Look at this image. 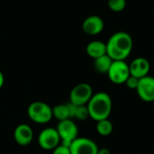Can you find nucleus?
<instances>
[{"label": "nucleus", "instance_id": "39448f33", "mask_svg": "<svg viewBox=\"0 0 154 154\" xmlns=\"http://www.w3.org/2000/svg\"><path fill=\"white\" fill-rule=\"evenodd\" d=\"M130 75L129 65L125 60H113V63L107 72L110 81L116 85L125 84Z\"/></svg>", "mask_w": 154, "mask_h": 154}, {"label": "nucleus", "instance_id": "6e6552de", "mask_svg": "<svg viewBox=\"0 0 154 154\" xmlns=\"http://www.w3.org/2000/svg\"><path fill=\"white\" fill-rule=\"evenodd\" d=\"M97 144L91 139L78 137L70 144V154H97Z\"/></svg>", "mask_w": 154, "mask_h": 154}, {"label": "nucleus", "instance_id": "412c9836", "mask_svg": "<svg viewBox=\"0 0 154 154\" xmlns=\"http://www.w3.org/2000/svg\"><path fill=\"white\" fill-rule=\"evenodd\" d=\"M97 154H112L110 150L107 148H102V149H98Z\"/></svg>", "mask_w": 154, "mask_h": 154}, {"label": "nucleus", "instance_id": "0eeeda50", "mask_svg": "<svg viewBox=\"0 0 154 154\" xmlns=\"http://www.w3.org/2000/svg\"><path fill=\"white\" fill-rule=\"evenodd\" d=\"M60 143V135L56 128H45L38 136V143L40 147L46 151L54 150Z\"/></svg>", "mask_w": 154, "mask_h": 154}, {"label": "nucleus", "instance_id": "4be33fe9", "mask_svg": "<svg viewBox=\"0 0 154 154\" xmlns=\"http://www.w3.org/2000/svg\"><path fill=\"white\" fill-rule=\"evenodd\" d=\"M4 82H5V78H4V75H3L2 71L0 70V88L3 87V85H4Z\"/></svg>", "mask_w": 154, "mask_h": 154}, {"label": "nucleus", "instance_id": "20e7f679", "mask_svg": "<svg viewBox=\"0 0 154 154\" xmlns=\"http://www.w3.org/2000/svg\"><path fill=\"white\" fill-rule=\"evenodd\" d=\"M56 130L60 135L61 144L67 147H69L71 143L79 137V128L72 119L60 121Z\"/></svg>", "mask_w": 154, "mask_h": 154}, {"label": "nucleus", "instance_id": "7ed1b4c3", "mask_svg": "<svg viewBox=\"0 0 154 154\" xmlns=\"http://www.w3.org/2000/svg\"><path fill=\"white\" fill-rule=\"evenodd\" d=\"M27 114L29 118L37 124H47L53 117L52 107L41 101H36L30 104L27 109Z\"/></svg>", "mask_w": 154, "mask_h": 154}, {"label": "nucleus", "instance_id": "f8f14e48", "mask_svg": "<svg viewBox=\"0 0 154 154\" xmlns=\"http://www.w3.org/2000/svg\"><path fill=\"white\" fill-rule=\"evenodd\" d=\"M14 141L21 146H26L30 144L33 139V132L31 126L26 124H21L17 125L14 132Z\"/></svg>", "mask_w": 154, "mask_h": 154}, {"label": "nucleus", "instance_id": "6ab92c4d", "mask_svg": "<svg viewBox=\"0 0 154 154\" xmlns=\"http://www.w3.org/2000/svg\"><path fill=\"white\" fill-rule=\"evenodd\" d=\"M139 80H140V79L135 78V77H134V76H131V75H130V77L126 79V81H125V84L126 85V87H127L129 89L136 90V88H137V87H138V85H139Z\"/></svg>", "mask_w": 154, "mask_h": 154}, {"label": "nucleus", "instance_id": "2eb2a0df", "mask_svg": "<svg viewBox=\"0 0 154 154\" xmlns=\"http://www.w3.org/2000/svg\"><path fill=\"white\" fill-rule=\"evenodd\" d=\"M52 116L57 120H59V122L67 119H71L68 103L57 105L54 107H52Z\"/></svg>", "mask_w": 154, "mask_h": 154}, {"label": "nucleus", "instance_id": "dca6fc26", "mask_svg": "<svg viewBox=\"0 0 154 154\" xmlns=\"http://www.w3.org/2000/svg\"><path fill=\"white\" fill-rule=\"evenodd\" d=\"M114 125L109 119H104L97 122V132L101 136H108L113 133Z\"/></svg>", "mask_w": 154, "mask_h": 154}, {"label": "nucleus", "instance_id": "aec40b11", "mask_svg": "<svg viewBox=\"0 0 154 154\" xmlns=\"http://www.w3.org/2000/svg\"><path fill=\"white\" fill-rule=\"evenodd\" d=\"M52 154H70L69 147H67L62 144H59L54 150H52Z\"/></svg>", "mask_w": 154, "mask_h": 154}, {"label": "nucleus", "instance_id": "9d476101", "mask_svg": "<svg viewBox=\"0 0 154 154\" xmlns=\"http://www.w3.org/2000/svg\"><path fill=\"white\" fill-rule=\"evenodd\" d=\"M130 74L138 79H142L149 75L151 69V64L146 58L137 57L129 65Z\"/></svg>", "mask_w": 154, "mask_h": 154}, {"label": "nucleus", "instance_id": "ddd939ff", "mask_svg": "<svg viewBox=\"0 0 154 154\" xmlns=\"http://www.w3.org/2000/svg\"><path fill=\"white\" fill-rule=\"evenodd\" d=\"M87 54L94 60L106 54V43L101 41H92L86 48Z\"/></svg>", "mask_w": 154, "mask_h": 154}, {"label": "nucleus", "instance_id": "4468645a", "mask_svg": "<svg viewBox=\"0 0 154 154\" xmlns=\"http://www.w3.org/2000/svg\"><path fill=\"white\" fill-rule=\"evenodd\" d=\"M112 63L113 60L107 54H105L94 60V68L98 73L107 74Z\"/></svg>", "mask_w": 154, "mask_h": 154}, {"label": "nucleus", "instance_id": "423d86ee", "mask_svg": "<svg viewBox=\"0 0 154 154\" xmlns=\"http://www.w3.org/2000/svg\"><path fill=\"white\" fill-rule=\"evenodd\" d=\"M93 95V89L89 84L80 83L71 89L69 93V102L75 106L88 105Z\"/></svg>", "mask_w": 154, "mask_h": 154}, {"label": "nucleus", "instance_id": "1a4fd4ad", "mask_svg": "<svg viewBox=\"0 0 154 154\" xmlns=\"http://www.w3.org/2000/svg\"><path fill=\"white\" fill-rule=\"evenodd\" d=\"M138 97L144 102L154 101V77L146 76L139 80V85L136 88Z\"/></svg>", "mask_w": 154, "mask_h": 154}, {"label": "nucleus", "instance_id": "f03ea898", "mask_svg": "<svg viewBox=\"0 0 154 154\" xmlns=\"http://www.w3.org/2000/svg\"><path fill=\"white\" fill-rule=\"evenodd\" d=\"M89 117L97 122L108 119L113 108V101L111 97L106 92H98L94 94L87 105Z\"/></svg>", "mask_w": 154, "mask_h": 154}, {"label": "nucleus", "instance_id": "f3484780", "mask_svg": "<svg viewBox=\"0 0 154 154\" xmlns=\"http://www.w3.org/2000/svg\"><path fill=\"white\" fill-rule=\"evenodd\" d=\"M89 117V113L87 105L84 106H77L75 114H74V118L79 120V121H85Z\"/></svg>", "mask_w": 154, "mask_h": 154}, {"label": "nucleus", "instance_id": "a211bd4d", "mask_svg": "<svg viewBox=\"0 0 154 154\" xmlns=\"http://www.w3.org/2000/svg\"><path fill=\"white\" fill-rule=\"evenodd\" d=\"M107 5L113 12H122L126 6V0H108Z\"/></svg>", "mask_w": 154, "mask_h": 154}, {"label": "nucleus", "instance_id": "9b49d317", "mask_svg": "<svg viewBox=\"0 0 154 154\" xmlns=\"http://www.w3.org/2000/svg\"><path fill=\"white\" fill-rule=\"evenodd\" d=\"M105 27L103 19L98 15H90L87 17L82 23V30L88 35L99 34Z\"/></svg>", "mask_w": 154, "mask_h": 154}, {"label": "nucleus", "instance_id": "f257e3e1", "mask_svg": "<svg viewBox=\"0 0 154 154\" xmlns=\"http://www.w3.org/2000/svg\"><path fill=\"white\" fill-rule=\"evenodd\" d=\"M134 47L132 36L126 32L114 33L106 42V54L113 60H125Z\"/></svg>", "mask_w": 154, "mask_h": 154}]
</instances>
